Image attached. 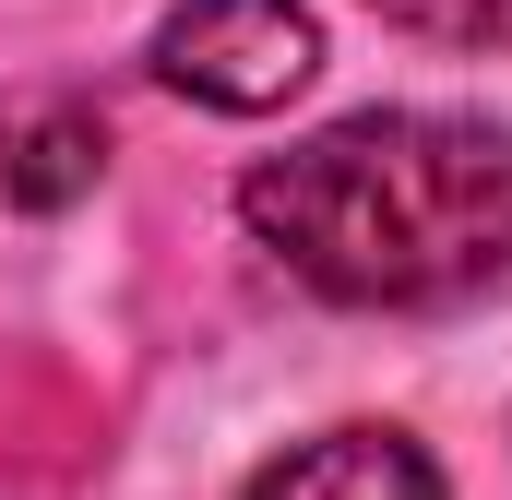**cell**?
<instances>
[{
	"label": "cell",
	"instance_id": "1",
	"mask_svg": "<svg viewBox=\"0 0 512 500\" xmlns=\"http://www.w3.org/2000/svg\"><path fill=\"white\" fill-rule=\"evenodd\" d=\"M251 227L334 310H477L512 286V131L477 108H358L239 179Z\"/></svg>",
	"mask_w": 512,
	"mask_h": 500
},
{
	"label": "cell",
	"instance_id": "2",
	"mask_svg": "<svg viewBox=\"0 0 512 500\" xmlns=\"http://www.w3.org/2000/svg\"><path fill=\"white\" fill-rule=\"evenodd\" d=\"M143 60L167 96H191L215 120H274L286 96H310L322 24H310V0H167Z\"/></svg>",
	"mask_w": 512,
	"mask_h": 500
},
{
	"label": "cell",
	"instance_id": "3",
	"mask_svg": "<svg viewBox=\"0 0 512 500\" xmlns=\"http://www.w3.org/2000/svg\"><path fill=\"white\" fill-rule=\"evenodd\" d=\"M239 500H453V489L405 429H322V441H286Z\"/></svg>",
	"mask_w": 512,
	"mask_h": 500
},
{
	"label": "cell",
	"instance_id": "4",
	"mask_svg": "<svg viewBox=\"0 0 512 500\" xmlns=\"http://www.w3.org/2000/svg\"><path fill=\"white\" fill-rule=\"evenodd\" d=\"M96 167H108V131H96V120H36L12 155H0V203L60 215L72 191H96Z\"/></svg>",
	"mask_w": 512,
	"mask_h": 500
},
{
	"label": "cell",
	"instance_id": "5",
	"mask_svg": "<svg viewBox=\"0 0 512 500\" xmlns=\"http://www.w3.org/2000/svg\"><path fill=\"white\" fill-rule=\"evenodd\" d=\"M370 12L429 48H512V0H370Z\"/></svg>",
	"mask_w": 512,
	"mask_h": 500
},
{
	"label": "cell",
	"instance_id": "6",
	"mask_svg": "<svg viewBox=\"0 0 512 500\" xmlns=\"http://www.w3.org/2000/svg\"><path fill=\"white\" fill-rule=\"evenodd\" d=\"M0 155H12V131H0Z\"/></svg>",
	"mask_w": 512,
	"mask_h": 500
}]
</instances>
